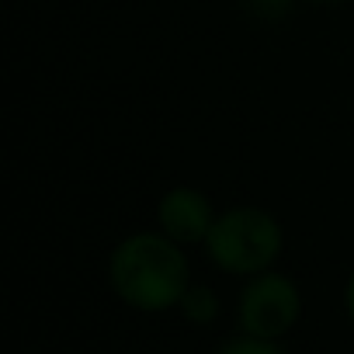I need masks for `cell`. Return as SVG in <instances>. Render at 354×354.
Instances as JSON below:
<instances>
[{"label": "cell", "mask_w": 354, "mask_h": 354, "mask_svg": "<svg viewBox=\"0 0 354 354\" xmlns=\"http://www.w3.org/2000/svg\"><path fill=\"white\" fill-rule=\"evenodd\" d=\"M192 281L188 247L170 240L156 226L122 236L108 254V288L122 306L142 316L177 309Z\"/></svg>", "instance_id": "cell-1"}, {"label": "cell", "mask_w": 354, "mask_h": 354, "mask_svg": "<svg viewBox=\"0 0 354 354\" xmlns=\"http://www.w3.org/2000/svg\"><path fill=\"white\" fill-rule=\"evenodd\" d=\"M202 250L216 271L243 281L278 268L285 254V226L271 209L230 205L216 216V226Z\"/></svg>", "instance_id": "cell-2"}, {"label": "cell", "mask_w": 354, "mask_h": 354, "mask_svg": "<svg viewBox=\"0 0 354 354\" xmlns=\"http://www.w3.org/2000/svg\"><path fill=\"white\" fill-rule=\"evenodd\" d=\"M306 313L302 288L292 274L271 268L243 278L236 295V330L264 340H285Z\"/></svg>", "instance_id": "cell-3"}, {"label": "cell", "mask_w": 354, "mask_h": 354, "mask_svg": "<svg viewBox=\"0 0 354 354\" xmlns=\"http://www.w3.org/2000/svg\"><path fill=\"white\" fill-rule=\"evenodd\" d=\"M216 216H219V209L195 185L167 188L156 202V212H153L156 230L167 233L170 240H177L181 247H205V240L216 226Z\"/></svg>", "instance_id": "cell-4"}, {"label": "cell", "mask_w": 354, "mask_h": 354, "mask_svg": "<svg viewBox=\"0 0 354 354\" xmlns=\"http://www.w3.org/2000/svg\"><path fill=\"white\" fill-rule=\"evenodd\" d=\"M177 313H181V319L192 323V326H212L223 316V299H219V292L212 285L192 281L185 299L177 302Z\"/></svg>", "instance_id": "cell-5"}, {"label": "cell", "mask_w": 354, "mask_h": 354, "mask_svg": "<svg viewBox=\"0 0 354 354\" xmlns=\"http://www.w3.org/2000/svg\"><path fill=\"white\" fill-rule=\"evenodd\" d=\"M216 354H288V351L281 347V340H264V337H250L236 330L230 340L216 347Z\"/></svg>", "instance_id": "cell-6"}, {"label": "cell", "mask_w": 354, "mask_h": 354, "mask_svg": "<svg viewBox=\"0 0 354 354\" xmlns=\"http://www.w3.org/2000/svg\"><path fill=\"white\" fill-rule=\"evenodd\" d=\"M340 302H344V316H347V323L354 326V268H351V274H347V281H344Z\"/></svg>", "instance_id": "cell-7"}, {"label": "cell", "mask_w": 354, "mask_h": 354, "mask_svg": "<svg viewBox=\"0 0 354 354\" xmlns=\"http://www.w3.org/2000/svg\"><path fill=\"white\" fill-rule=\"evenodd\" d=\"M306 4H316V8H340V4H354V0H306Z\"/></svg>", "instance_id": "cell-8"}]
</instances>
